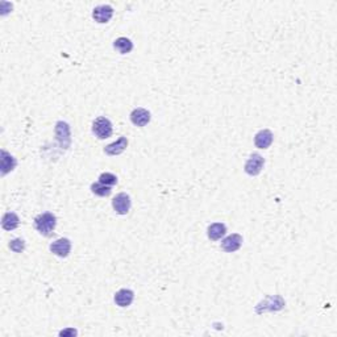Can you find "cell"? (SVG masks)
Masks as SVG:
<instances>
[{"mask_svg": "<svg viewBox=\"0 0 337 337\" xmlns=\"http://www.w3.org/2000/svg\"><path fill=\"white\" fill-rule=\"evenodd\" d=\"M133 298H135L133 291L128 290V289H122L115 294V303L119 307H128V306L132 305Z\"/></svg>", "mask_w": 337, "mask_h": 337, "instance_id": "cell-10", "label": "cell"}, {"mask_svg": "<svg viewBox=\"0 0 337 337\" xmlns=\"http://www.w3.org/2000/svg\"><path fill=\"white\" fill-rule=\"evenodd\" d=\"M241 244H243V236H240L239 233H233L223 240L221 249L227 253H233L241 248Z\"/></svg>", "mask_w": 337, "mask_h": 337, "instance_id": "cell-7", "label": "cell"}, {"mask_svg": "<svg viewBox=\"0 0 337 337\" xmlns=\"http://www.w3.org/2000/svg\"><path fill=\"white\" fill-rule=\"evenodd\" d=\"M92 132L100 140L108 138L112 135V123L109 122L107 117H98L92 124Z\"/></svg>", "mask_w": 337, "mask_h": 337, "instance_id": "cell-2", "label": "cell"}, {"mask_svg": "<svg viewBox=\"0 0 337 337\" xmlns=\"http://www.w3.org/2000/svg\"><path fill=\"white\" fill-rule=\"evenodd\" d=\"M112 207L119 215H126L131 210V198L125 192H122L113 198Z\"/></svg>", "mask_w": 337, "mask_h": 337, "instance_id": "cell-4", "label": "cell"}, {"mask_svg": "<svg viewBox=\"0 0 337 337\" xmlns=\"http://www.w3.org/2000/svg\"><path fill=\"white\" fill-rule=\"evenodd\" d=\"M113 47H115L120 54H126V53L132 52V49H133V44H132V41L129 40V38L119 37L115 40V42H113Z\"/></svg>", "mask_w": 337, "mask_h": 337, "instance_id": "cell-15", "label": "cell"}, {"mask_svg": "<svg viewBox=\"0 0 337 337\" xmlns=\"http://www.w3.org/2000/svg\"><path fill=\"white\" fill-rule=\"evenodd\" d=\"M91 191L94 192L95 195H98V197H108L109 194H111V187L109 186H106V184H103V183H92L91 184Z\"/></svg>", "mask_w": 337, "mask_h": 337, "instance_id": "cell-16", "label": "cell"}, {"mask_svg": "<svg viewBox=\"0 0 337 337\" xmlns=\"http://www.w3.org/2000/svg\"><path fill=\"white\" fill-rule=\"evenodd\" d=\"M19 217L14 212H7L1 219V227L5 230H14L19 227Z\"/></svg>", "mask_w": 337, "mask_h": 337, "instance_id": "cell-13", "label": "cell"}, {"mask_svg": "<svg viewBox=\"0 0 337 337\" xmlns=\"http://www.w3.org/2000/svg\"><path fill=\"white\" fill-rule=\"evenodd\" d=\"M150 112L145 108H136L131 113V122L137 126H145L150 122Z\"/></svg>", "mask_w": 337, "mask_h": 337, "instance_id": "cell-8", "label": "cell"}, {"mask_svg": "<svg viewBox=\"0 0 337 337\" xmlns=\"http://www.w3.org/2000/svg\"><path fill=\"white\" fill-rule=\"evenodd\" d=\"M70 250H71V241L69 239H65V237L56 240V241L50 245V252H52L53 254L58 256V257H62V258L67 257V256H69V253H70Z\"/></svg>", "mask_w": 337, "mask_h": 337, "instance_id": "cell-5", "label": "cell"}, {"mask_svg": "<svg viewBox=\"0 0 337 337\" xmlns=\"http://www.w3.org/2000/svg\"><path fill=\"white\" fill-rule=\"evenodd\" d=\"M11 250H14L15 253H21L25 249V244L21 239H15L10 241Z\"/></svg>", "mask_w": 337, "mask_h": 337, "instance_id": "cell-18", "label": "cell"}, {"mask_svg": "<svg viewBox=\"0 0 337 337\" xmlns=\"http://www.w3.org/2000/svg\"><path fill=\"white\" fill-rule=\"evenodd\" d=\"M126 146H128V140H126V137L122 136L116 142H113V144H109V145L106 146V148H104V153L108 155H119L122 154L123 152L125 150Z\"/></svg>", "mask_w": 337, "mask_h": 337, "instance_id": "cell-11", "label": "cell"}, {"mask_svg": "<svg viewBox=\"0 0 337 337\" xmlns=\"http://www.w3.org/2000/svg\"><path fill=\"white\" fill-rule=\"evenodd\" d=\"M263 165H265V159L262 158V155H260L258 153H253L248 161L245 162V171L249 175H258L263 168Z\"/></svg>", "mask_w": 337, "mask_h": 337, "instance_id": "cell-3", "label": "cell"}, {"mask_svg": "<svg viewBox=\"0 0 337 337\" xmlns=\"http://www.w3.org/2000/svg\"><path fill=\"white\" fill-rule=\"evenodd\" d=\"M56 225L57 217L53 215V214H50V212L41 214V215H38L37 217L34 219V227H36V230H37L42 236H46V237H49V236L53 233Z\"/></svg>", "mask_w": 337, "mask_h": 337, "instance_id": "cell-1", "label": "cell"}, {"mask_svg": "<svg viewBox=\"0 0 337 337\" xmlns=\"http://www.w3.org/2000/svg\"><path fill=\"white\" fill-rule=\"evenodd\" d=\"M273 138H274V136H273L272 132L269 129H262V131L258 132L256 137H254V144L260 149H267L269 146L272 145Z\"/></svg>", "mask_w": 337, "mask_h": 337, "instance_id": "cell-9", "label": "cell"}, {"mask_svg": "<svg viewBox=\"0 0 337 337\" xmlns=\"http://www.w3.org/2000/svg\"><path fill=\"white\" fill-rule=\"evenodd\" d=\"M16 166V159L5 150H1V175H5L8 171H12Z\"/></svg>", "mask_w": 337, "mask_h": 337, "instance_id": "cell-14", "label": "cell"}, {"mask_svg": "<svg viewBox=\"0 0 337 337\" xmlns=\"http://www.w3.org/2000/svg\"><path fill=\"white\" fill-rule=\"evenodd\" d=\"M225 233H227V227H225L223 223H214V224H211L210 227H208V230H207L208 237H210L211 240H214V241L220 240Z\"/></svg>", "mask_w": 337, "mask_h": 337, "instance_id": "cell-12", "label": "cell"}, {"mask_svg": "<svg viewBox=\"0 0 337 337\" xmlns=\"http://www.w3.org/2000/svg\"><path fill=\"white\" fill-rule=\"evenodd\" d=\"M99 182L111 187V186H113V184H116L117 178H116V175L112 173H103L100 177H99Z\"/></svg>", "mask_w": 337, "mask_h": 337, "instance_id": "cell-17", "label": "cell"}, {"mask_svg": "<svg viewBox=\"0 0 337 337\" xmlns=\"http://www.w3.org/2000/svg\"><path fill=\"white\" fill-rule=\"evenodd\" d=\"M112 15L113 8L108 4L98 5V7H95L94 11H92V17H94L96 23L100 24L108 23V21L111 20V17H112Z\"/></svg>", "mask_w": 337, "mask_h": 337, "instance_id": "cell-6", "label": "cell"}, {"mask_svg": "<svg viewBox=\"0 0 337 337\" xmlns=\"http://www.w3.org/2000/svg\"><path fill=\"white\" fill-rule=\"evenodd\" d=\"M61 336H75L77 335V331L75 329H73V328H69V329H65V331H62L61 333H60Z\"/></svg>", "mask_w": 337, "mask_h": 337, "instance_id": "cell-19", "label": "cell"}]
</instances>
